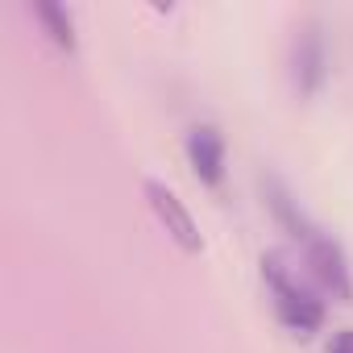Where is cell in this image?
Here are the masks:
<instances>
[{
	"label": "cell",
	"instance_id": "1",
	"mask_svg": "<svg viewBox=\"0 0 353 353\" xmlns=\"http://www.w3.org/2000/svg\"><path fill=\"white\" fill-rule=\"evenodd\" d=\"M262 283L274 299L279 320L295 332V336H312L324 324V303L316 299V291L287 266L283 254H262Z\"/></svg>",
	"mask_w": 353,
	"mask_h": 353
},
{
	"label": "cell",
	"instance_id": "2",
	"mask_svg": "<svg viewBox=\"0 0 353 353\" xmlns=\"http://www.w3.org/2000/svg\"><path fill=\"white\" fill-rule=\"evenodd\" d=\"M299 250H303V258H307V266H312L316 283H320L332 299L349 303V299H353V274H349V258H345L341 241H336V237H328V233L316 225Z\"/></svg>",
	"mask_w": 353,
	"mask_h": 353
},
{
	"label": "cell",
	"instance_id": "3",
	"mask_svg": "<svg viewBox=\"0 0 353 353\" xmlns=\"http://www.w3.org/2000/svg\"><path fill=\"white\" fill-rule=\"evenodd\" d=\"M328 75V46H324V30L316 17L299 21L295 38H291V83L299 96H316L320 83Z\"/></svg>",
	"mask_w": 353,
	"mask_h": 353
},
{
	"label": "cell",
	"instance_id": "4",
	"mask_svg": "<svg viewBox=\"0 0 353 353\" xmlns=\"http://www.w3.org/2000/svg\"><path fill=\"white\" fill-rule=\"evenodd\" d=\"M145 200H150L154 216L162 221V229H166L174 241H179V250H188V254H200V250H204V241H200V229H196L192 212L183 208V200L174 196L166 183H158V179H145Z\"/></svg>",
	"mask_w": 353,
	"mask_h": 353
},
{
	"label": "cell",
	"instance_id": "5",
	"mask_svg": "<svg viewBox=\"0 0 353 353\" xmlns=\"http://www.w3.org/2000/svg\"><path fill=\"white\" fill-rule=\"evenodd\" d=\"M188 162L196 170V179L216 188L225 179V137L216 133V125H192L188 129Z\"/></svg>",
	"mask_w": 353,
	"mask_h": 353
},
{
	"label": "cell",
	"instance_id": "6",
	"mask_svg": "<svg viewBox=\"0 0 353 353\" xmlns=\"http://www.w3.org/2000/svg\"><path fill=\"white\" fill-rule=\"evenodd\" d=\"M262 196H266V208L274 212V221H279V225L299 241V245H303V241H307V233H312L316 225L307 221V212L299 208V200L291 196V188L279 179V174H262Z\"/></svg>",
	"mask_w": 353,
	"mask_h": 353
},
{
	"label": "cell",
	"instance_id": "7",
	"mask_svg": "<svg viewBox=\"0 0 353 353\" xmlns=\"http://www.w3.org/2000/svg\"><path fill=\"white\" fill-rule=\"evenodd\" d=\"M34 17L42 21L46 38L59 46V50H75V21H71V9L59 5V0H34Z\"/></svg>",
	"mask_w": 353,
	"mask_h": 353
},
{
	"label": "cell",
	"instance_id": "8",
	"mask_svg": "<svg viewBox=\"0 0 353 353\" xmlns=\"http://www.w3.org/2000/svg\"><path fill=\"white\" fill-rule=\"evenodd\" d=\"M328 353H353V328H341V332H332V341H328Z\"/></svg>",
	"mask_w": 353,
	"mask_h": 353
}]
</instances>
